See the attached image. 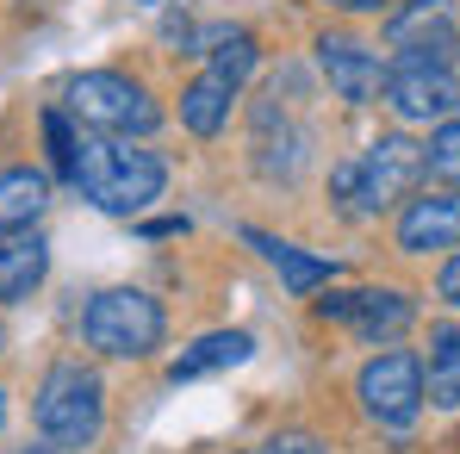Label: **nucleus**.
Instances as JSON below:
<instances>
[{
	"label": "nucleus",
	"instance_id": "obj_1",
	"mask_svg": "<svg viewBox=\"0 0 460 454\" xmlns=\"http://www.w3.org/2000/svg\"><path fill=\"white\" fill-rule=\"evenodd\" d=\"M75 181L81 193L112 212V218H137L150 200L168 187V162L155 150H131V144H106V138H81L75 144Z\"/></svg>",
	"mask_w": 460,
	"mask_h": 454
},
{
	"label": "nucleus",
	"instance_id": "obj_2",
	"mask_svg": "<svg viewBox=\"0 0 460 454\" xmlns=\"http://www.w3.org/2000/svg\"><path fill=\"white\" fill-rule=\"evenodd\" d=\"M106 423V386L93 368L81 361H57L44 386H38V430L57 442V449H93Z\"/></svg>",
	"mask_w": 460,
	"mask_h": 454
},
{
	"label": "nucleus",
	"instance_id": "obj_3",
	"mask_svg": "<svg viewBox=\"0 0 460 454\" xmlns=\"http://www.w3.org/2000/svg\"><path fill=\"white\" fill-rule=\"evenodd\" d=\"M162 330H168L162 305H155L150 293H137V287H112V293L87 299V311H81L87 349L119 355V361H144L155 343H162Z\"/></svg>",
	"mask_w": 460,
	"mask_h": 454
},
{
	"label": "nucleus",
	"instance_id": "obj_4",
	"mask_svg": "<svg viewBox=\"0 0 460 454\" xmlns=\"http://www.w3.org/2000/svg\"><path fill=\"white\" fill-rule=\"evenodd\" d=\"M69 112H75L87 131H106V138H144L155 131V100L137 87L131 76H112V69H93V76L69 81Z\"/></svg>",
	"mask_w": 460,
	"mask_h": 454
},
{
	"label": "nucleus",
	"instance_id": "obj_5",
	"mask_svg": "<svg viewBox=\"0 0 460 454\" xmlns=\"http://www.w3.org/2000/svg\"><path fill=\"white\" fill-rule=\"evenodd\" d=\"M423 174H429L423 144H411V138H398V131H392V138H374L367 156L355 162V206H349V212H385V206L411 200Z\"/></svg>",
	"mask_w": 460,
	"mask_h": 454
},
{
	"label": "nucleus",
	"instance_id": "obj_6",
	"mask_svg": "<svg viewBox=\"0 0 460 454\" xmlns=\"http://www.w3.org/2000/svg\"><path fill=\"white\" fill-rule=\"evenodd\" d=\"M361 405H367V417L385 423V430H411L417 423V411H423V361L417 355H404V349H385L374 355L367 368H361Z\"/></svg>",
	"mask_w": 460,
	"mask_h": 454
},
{
	"label": "nucleus",
	"instance_id": "obj_7",
	"mask_svg": "<svg viewBox=\"0 0 460 454\" xmlns=\"http://www.w3.org/2000/svg\"><path fill=\"white\" fill-rule=\"evenodd\" d=\"M385 106L404 119V125H423V119H448L460 106V87L448 69L436 63H417V57H398L385 63Z\"/></svg>",
	"mask_w": 460,
	"mask_h": 454
},
{
	"label": "nucleus",
	"instance_id": "obj_8",
	"mask_svg": "<svg viewBox=\"0 0 460 454\" xmlns=\"http://www.w3.org/2000/svg\"><path fill=\"white\" fill-rule=\"evenodd\" d=\"M317 317H336L349 330H361L367 343H392L411 330V299L392 293V287H367V293H336V299H317Z\"/></svg>",
	"mask_w": 460,
	"mask_h": 454
},
{
	"label": "nucleus",
	"instance_id": "obj_9",
	"mask_svg": "<svg viewBox=\"0 0 460 454\" xmlns=\"http://www.w3.org/2000/svg\"><path fill=\"white\" fill-rule=\"evenodd\" d=\"M317 63H323V76L330 87L349 100V106H367V100H380L385 93V63L361 44V38H317Z\"/></svg>",
	"mask_w": 460,
	"mask_h": 454
},
{
	"label": "nucleus",
	"instance_id": "obj_10",
	"mask_svg": "<svg viewBox=\"0 0 460 454\" xmlns=\"http://www.w3.org/2000/svg\"><path fill=\"white\" fill-rule=\"evenodd\" d=\"M398 243L411 255H429V249H455L460 243V193H417L398 218Z\"/></svg>",
	"mask_w": 460,
	"mask_h": 454
},
{
	"label": "nucleus",
	"instance_id": "obj_11",
	"mask_svg": "<svg viewBox=\"0 0 460 454\" xmlns=\"http://www.w3.org/2000/svg\"><path fill=\"white\" fill-rule=\"evenodd\" d=\"M50 268V243L38 230H0V305L25 299Z\"/></svg>",
	"mask_w": 460,
	"mask_h": 454
},
{
	"label": "nucleus",
	"instance_id": "obj_12",
	"mask_svg": "<svg viewBox=\"0 0 460 454\" xmlns=\"http://www.w3.org/2000/svg\"><path fill=\"white\" fill-rule=\"evenodd\" d=\"M236 87H243V81H230L225 69H206V76L181 93V125H187L193 138H218V131H225V119H230Z\"/></svg>",
	"mask_w": 460,
	"mask_h": 454
},
{
	"label": "nucleus",
	"instance_id": "obj_13",
	"mask_svg": "<svg viewBox=\"0 0 460 454\" xmlns=\"http://www.w3.org/2000/svg\"><path fill=\"white\" fill-rule=\"evenodd\" d=\"M50 206V181L38 168H0V230H31Z\"/></svg>",
	"mask_w": 460,
	"mask_h": 454
},
{
	"label": "nucleus",
	"instance_id": "obj_14",
	"mask_svg": "<svg viewBox=\"0 0 460 454\" xmlns=\"http://www.w3.org/2000/svg\"><path fill=\"white\" fill-rule=\"evenodd\" d=\"M423 398H429V405H442V411H455V405H460V330H455V324L429 330V355H423Z\"/></svg>",
	"mask_w": 460,
	"mask_h": 454
},
{
	"label": "nucleus",
	"instance_id": "obj_15",
	"mask_svg": "<svg viewBox=\"0 0 460 454\" xmlns=\"http://www.w3.org/2000/svg\"><path fill=\"white\" fill-rule=\"evenodd\" d=\"M249 349H255V343H249L243 330H212V336H199V343L168 368V379L181 386V379H199V374H212V368H236V361H249Z\"/></svg>",
	"mask_w": 460,
	"mask_h": 454
},
{
	"label": "nucleus",
	"instance_id": "obj_16",
	"mask_svg": "<svg viewBox=\"0 0 460 454\" xmlns=\"http://www.w3.org/2000/svg\"><path fill=\"white\" fill-rule=\"evenodd\" d=\"M249 243H255V249H261V255H268V262L280 268V280H287L293 293H317V287H323V280L336 274L330 262H317V255H305L299 243H280V236H255V230H249Z\"/></svg>",
	"mask_w": 460,
	"mask_h": 454
},
{
	"label": "nucleus",
	"instance_id": "obj_17",
	"mask_svg": "<svg viewBox=\"0 0 460 454\" xmlns=\"http://www.w3.org/2000/svg\"><path fill=\"white\" fill-rule=\"evenodd\" d=\"M442 25H448V0H411V6H398L385 19V38H392V50H417Z\"/></svg>",
	"mask_w": 460,
	"mask_h": 454
},
{
	"label": "nucleus",
	"instance_id": "obj_18",
	"mask_svg": "<svg viewBox=\"0 0 460 454\" xmlns=\"http://www.w3.org/2000/svg\"><path fill=\"white\" fill-rule=\"evenodd\" d=\"M423 162H429V174L436 181H448V187H460V119H448L436 138H429V150H423Z\"/></svg>",
	"mask_w": 460,
	"mask_h": 454
},
{
	"label": "nucleus",
	"instance_id": "obj_19",
	"mask_svg": "<svg viewBox=\"0 0 460 454\" xmlns=\"http://www.w3.org/2000/svg\"><path fill=\"white\" fill-rule=\"evenodd\" d=\"M44 138H50V156H57V174H75V138H69L63 112H44Z\"/></svg>",
	"mask_w": 460,
	"mask_h": 454
},
{
	"label": "nucleus",
	"instance_id": "obj_20",
	"mask_svg": "<svg viewBox=\"0 0 460 454\" xmlns=\"http://www.w3.org/2000/svg\"><path fill=\"white\" fill-rule=\"evenodd\" d=\"M268 454H323V442H317V436H305V430H293V436H274V442H268Z\"/></svg>",
	"mask_w": 460,
	"mask_h": 454
},
{
	"label": "nucleus",
	"instance_id": "obj_21",
	"mask_svg": "<svg viewBox=\"0 0 460 454\" xmlns=\"http://www.w3.org/2000/svg\"><path fill=\"white\" fill-rule=\"evenodd\" d=\"M442 299L460 305V255H448V268H442Z\"/></svg>",
	"mask_w": 460,
	"mask_h": 454
},
{
	"label": "nucleus",
	"instance_id": "obj_22",
	"mask_svg": "<svg viewBox=\"0 0 460 454\" xmlns=\"http://www.w3.org/2000/svg\"><path fill=\"white\" fill-rule=\"evenodd\" d=\"M330 6H349V13H374V6H385V0H330Z\"/></svg>",
	"mask_w": 460,
	"mask_h": 454
},
{
	"label": "nucleus",
	"instance_id": "obj_23",
	"mask_svg": "<svg viewBox=\"0 0 460 454\" xmlns=\"http://www.w3.org/2000/svg\"><path fill=\"white\" fill-rule=\"evenodd\" d=\"M0 349H6V330H0Z\"/></svg>",
	"mask_w": 460,
	"mask_h": 454
},
{
	"label": "nucleus",
	"instance_id": "obj_24",
	"mask_svg": "<svg viewBox=\"0 0 460 454\" xmlns=\"http://www.w3.org/2000/svg\"><path fill=\"white\" fill-rule=\"evenodd\" d=\"M31 454H50V449H31Z\"/></svg>",
	"mask_w": 460,
	"mask_h": 454
}]
</instances>
